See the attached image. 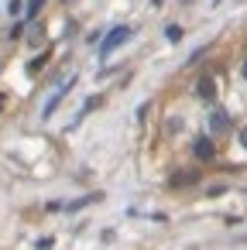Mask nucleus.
I'll return each mask as SVG.
<instances>
[{"instance_id":"f257e3e1","label":"nucleus","mask_w":247,"mask_h":250,"mask_svg":"<svg viewBox=\"0 0 247 250\" xmlns=\"http://www.w3.org/2000/svg\"><path fill=\"white\" fill-rule=\"evenodd\" d=\"M127 38H131V28H127V24H117V28L107 35V42L100 45V55H110V52H113L117 45H124Z\"/></svg>"},{"instance_id":"f03ea898","label":"nucleus","mask_w":247,"mask_h":250,"mask_svg":"<svg viewBox=\"0 0 247 250\" xmlns=\"http://www.w3.org/2000/svg\"><path fill=\"white\" fill-rule=\"evenodd\" d=\"M192 151H196V158H202V161H209V158H213V141H209V137H196V144H192Z\"/></svg>"},{"instance_id":"7ed1b4c3","label":"nucleus","mask_w":247,"mask_h":250,"mask_svg":"<svg viewBox=\"0 0 247 250\" xmlns=\"http://www.w3.org/2000/svg\"><path fill=\"white\" fill-rule=\"evenodd\" d=\"M196 89H199V100H213V96H216V83H213L209 76H202Z\"/></svg>"},{"instance_id":"20e7f679","label":"nucleus","mask_w":247,"mask_h":250,"mask_svg":"<svg viewBox=\"0 0 247 250\" xmlns=\"http://www.w3.org/2000/svg\"><path fill=\"white\" fill-rule=\"evenodd\" d=\"M103 199V192H93V195H83V199H76V202H69V209L76 212V209H83V206H90V202H100Z\"/></svg>"},{"instance_id":"39448f33","label":"nucleus","mask_w":247,"mask_h":250,"mask_svg":"<svg viewBox=\"0 0 247 250\" xmlns=\"http://www.w3.org/2000/svg\"><path fill=\"white\" fill-rule=\"evenodd\" d=\"M226 127H230V117H226L223 110H216V113H213V130H226Z\"/></svg>"},{"instance_id":"423d86ee","label":"nucleus","mask_w":247,"mask_h":250,"mask_svg":"<svg viewBox=\"0 0 247 250\" xmlns=\"http://www.w3.org/2000/svg\"><path fill=\"white\" fill-rule=\"evenodd\" d=\"M165 38H168V42H179V38H182V28H179V24H168V28H165Z\"/></svg>"},{"instance_id":"0eeeda50","label":"nucleus","mask_w":247,"mask_h":250,"mask_svg":"<svg viewBox=\"0 0 247 250\" xmlns=\"http://www.w3.org/2000/svg\"><path fill=\"white\" fill-rule=\"evenodd\" d=\"M42 4H45V0H31V4H28V14H31V18H35V14H38V11H42Z\"/></svg>"},{"instance_id":"6e6552de","label":"nucleus","mask_w":247,"mask_h":250,"mask_svg":"<svg viewBox=\"0 0 247 250\" xmlns=\"http://www.w3.org/2000/svg\"><path fill=\"white\" fill-rule=\"evenodd\" d=\"M240 144H244V147H247V127H244V130H240Z\"/></svg>"},{"instance_id":"1a4fd4ad","label":"nucleus","mask_w":247,"mask_h":250,"mask_svg":"<svg viewBox=\"0 0 247 250\" xmlns=\"http://www.w3.org/2000/svg\"><path fill=\"white\" fill-rule=\"evenodd\" d=\"M244 76H247V62H244Z\"/></svg>"}]
</instances>
